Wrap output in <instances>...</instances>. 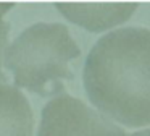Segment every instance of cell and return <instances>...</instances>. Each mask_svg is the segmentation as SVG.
Segmentation results:
<instances>
[{
	"instance_id": "cell-6",
	"label": "cell",
	"mask_w": 150,
	"mask_h": 136,
	"mask_svg": "<svg viewBox=\"0 0 150 136\" xmlns=\"http://www.w3.org/2000/svg\"><path fill=\"white\" fill-rule=\"evenodd\" d=\"M13 8V3H0V79H5L4 73V55L8 47V36H10V24L5 19L7 13Z\"/></svg>"
},
{
	"instance_id": "cell-3",
	"label": "cell",
	"mask_w": 150,
	"mask_h": 136,
	"mask_svg": "<svg viewBox=\"0 0 150 136\" xmlns=\"http://www.w3.org/2000/svg\"><path fill=\"white\" fill-rule=\"evenodd\" d=\"M37 136H129L94 105L71 94L50 97L42 107Z\"/></svg>"
},
{
	"instance_id": "cell-2",
	"label": "cell",
	"mask_w": 150,
	"mask_h": 136,
	"mask_svg": "<svg viewBox=\"0 0 150 136\" xmlns=\"http://www.w3.org/2000/svg\"><path fill=\"white\" fill-rule=\"evenodd\" d=\"M81 47L63 23L39 21L28 26L10 42L4 55V68L13 84L42 97L63 94L74 78Z\"/></svg>"
},
{
	"instance_id": "cell-7",
	"label": "cell",
	"mask_w": 150,
	"mask_h": 136,
	"mask_svg": "<svg viewBox=\"0 0 150 136\" xmlns=\"http://www.w3.org/2000/svg\"><path fill=\"white\" fill-rule=\"evenodd\" d=\"M129 136H150V126H145V128H139L134 130Z\"/></svg>"
},
{
	"instance_id": "cell-1",
	"label": "cell",
	"mask_w": 150,
	"mask_h": 136,
	"mask_svg": "<svg viewBox=\"0 0 150 136\" xmlns=\"http://www.w3.org/2000/svg\"><path fill=\"white\" fill-rule=\"evenodd\" d=\"M89 104L123 128L150 126V29L121 26L91 47L82 67Z\"/></svg>"
},
{
	"instance_id": "cell-5",
	"label": "cell",
	"mask_w": 150,
	"mask_h": 136,
	"mask_svg": "<svg viewBox=\"0 0 150 136\" xmlns=\"http://www.w3.org/2000/svg\"><path fill=\"white\" fill-rule=\"evenodd\" d=\"M34 112L23 89L0 79V136H33Z\"/></svg>"
},
{
	"instance_id": "cell-4",
	"label": "cell",
	"mask_w": 150,
	"mask_h": 136,
	"mask_svg": "<svg viewBox=\"0 0 150 136\" xmlns=\"http://www.w3.org/2000/svg\"><path fill=\"white\" fill-rule=\"evenodd\" d=\"M66 21L89 32H108L124 26L134 16L139 5L134 2L118 3H55Z\"/></svg>"
}]
</instances>
